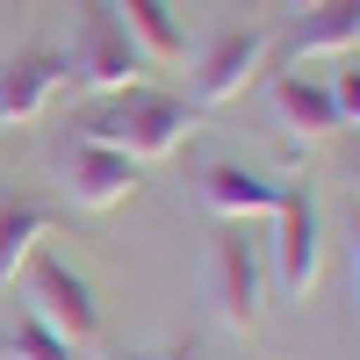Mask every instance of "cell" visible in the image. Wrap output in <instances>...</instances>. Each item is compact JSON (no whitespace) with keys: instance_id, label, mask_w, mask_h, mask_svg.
<instances>
[{"instance_id":"1","label":"cell","mask_w":360,"mask_h":360,"mask_svg":"<svg viewBox=\"0 0 360 360\" xmlns=\"http://www.w3.org/2000/svg\"><path fill=\"white\" fill-rule=\"evenodd\" d=\"M188 130H195V101L152 94V86H123V94H108V108H94V123H86L79 137H94V144H108V152L152 166V159H173Z\"/></svg>"},{"instance_id":"2","label":"cell","mask_w":360,"mask_h":360,"mask_svg":"<svg viewBox=\"0 0 360 360\" xmlns=\"http://www.w3.org/2000/svg\"><path fill=\"white\" fill-rule=\"evenodd\" d=\"M144 79V51L123 22H115L108 0H86L72 22V51H65V86L79 94H123V86Z\"/></svg>"},{"instance_id":"3","label":"cell","mask_w":360,"mask_h":360,"mask_svg":"<svg viewBox=\"0 0 360 360\" xmlns=\"http://www.w3.org/2000/svg\"><path fill=\"white\" fill-rule=\"evenodd\" d=\"M274 238H266V281L274 295L303 303L324 274V209H317V188H288L281 180V202H274Z\"/></svg>"},{"instance_id":"4","label":"cell","mask_w":360,"mask_h":360,"mask_svg":"<svg viewBox=\"0 0 360 360\" xmlns=\"http://www.w3.org/2000/svg\"><path fill=\"white\" fill-rule=\"evenodd\" d=\"M266 245L252 238V224H224L217 245H209V303H217V317L231 324V332H259L266 317Z\"/></svg>"},{"instance_id":"5","label":"cell","mask_w":360,"mask_h":360,"mask_svg":"<svg viewBox=\"0 0 360 360\" xmlns=\"http://www.w3.org/2000/svg\"><path fill=\"white\" fill-rule=\"evenodd\" d=\"M22 288H29V310H37L58 339H72L79 353L101 339V303H94V281L79 274V266H65L58 252H37L22 266Z\"/></svg>"},{"instance_id":"6","label":"cell","mask_w":360,"mask_h":360,"mask_svg":"<svg viewBox=\"0 0 360 360\" xmlns=\"http://www.w3.org/2000/svg\"><path fill=\"white\" fill-rule=\"evenodd\" d=\"M266 65V29L245 22V29H217L202 51H195V72H188V101L195 108H217L231 94H245V79Z\"/></svg>"},{"instance_id":"7","label":"cell","mask_w":360,"mask_h":360,"mask_svg":"<svg viewBox=\"0 0 360 360\" xmlns=\"http://www.w3.org/2000/svg\"><path fill=\"white\" fill-rule=\"evenodd\" d=\"M58 180H65V202H72V209L101 217V209H115V202L137 188V159L108 152V144H94V137H79L72 152L58 159Z\"/></svg>"},{"instance_id":"8","label":"cell","mask_w":360,"mask_h":360,"mask_svg":"<svg viewBox=\"0 0 360 360\" xmlns=\"http://www.w3.org/2000/svg\"><path fill=\"white\" fill-rule=\"evenodd\" d=\"M65 94V58L58 51H22L0 65V130H22Z\"/></svg>"},{"instance_id":"9","label":"cell","mask_w":360,"mask_h":360,"mask_svg":"<svg viewBox=\"0 0 360 360\" xmlns=\"http://www.w3.org/2000/svg\"><path fill=\"white\" fill-rule=\"evenodd\" d=\"M195 195H202V209H217L224 224H259V217H274V202H281V180H259L252 166H238V159H217V166H202Z\"/></svg>"},{"instance_id":"10","label":"cell","mask_w":360,"mask_h":360,"mask_svg":"<svg viewBox=\"0 0 360 360\" xmlns=\"http://www.w3.org/2000/svg\"><path fill=\"white\" fill-rule=\"evenodd\" d=\"M266 101H274V123H281L288 137H303V144L346 130V123H339V101H332V86H317V79H303V72H281Z\"/></svg>"},{"instance_id":"11","label":"cell","mask_w":360,"mask_h":360,"mask_svg":"<svg viewBox=\"0 0 360 360\" xmlns=\"http://www.w3.org/2000/svg\"><path fill=\"white\" fill-rule=\"evenodd\" d=\"M51 231H58V217H51L44 202H22V195L0 188V288H8L22 266L44 252V238H51Z\"/></svg>"},{"instance_id":"12","label":"cell","mask_w":360,"mask_h":360,"mask_svg":"<svg viewBox=\"0 0 360 360\" xmlns=\"http://www.w3.org/2000/svg\"><path fill=\"white\" fill-rule=\"evenodd\" d=\"M108 8L137 37L144 65H180V58H188V37H180V22H173V0H108Z\"/></svg>"},{"instance_id":"13","label":"cell","mask_w":360,"mask_h":360,"mask_svg":"<svg viewBox=\"0 0 360 360\" xmlns=\"http://www.w3.org/2000/svg\"><path fill=\"white\" fill-rule=\"evenodd\" d=\"M360 44V0H317L310 15H295V58H332Z\"/></svg>"},{"instance_id":"14","label":"cell","mask_w":360,"mask_h":360,"mask_svg":"<svg viewBox=\"0 0 360 360\" xmlns=\"http://www.w3.org/2000/svg\"><path fill=\"white\" fill-rule=\"evenodd\" d=\"M8 360H86V353H79L72 339H58L37 310H22L15 332H8Z\"/></svg>"},{"instance_id":"15","label":"cell","mask_w":360,"mask_h":360,"mask_svg":"<svg viewBox=\"0 0 360 360\" xmlns=\"http://www.w3.org/2000/svg\"><path fill=\"white\" fill-rule=\"evenodd\" d=\"M332 101H339V123H360V65H353V72H339Z\"/></svg>"},{"instance_id":"16","label":"cell","mask_w":360,"mask_h":360,"mask_svg":"<svg viewBox=\"0 0 360 360\" xmlns=\"http://www.w3.org/2000/svg\"><path fill=\"white\" fill-rule=\"evenodd\" d=\"M353 295H360V202H353Z\"/></svg>"},{"instance_id":"17","label":"cell","mask_w":360,"mask_h":360,"mask_svg":"<svg viewBox=\"0 0 360 360\" xmlns=\"http://www.w3.org/2000/svg\"><path fill=\"white\" fill-rule=\"evenodd\" d=\"M144 360H195V346H166V353H144Z\"/></svg>"},{"instance_id":"18","label":"cell","mask_w":360,"mask_h":360,"mask_svg":"<svg viewBox=\"0 0 360 360\" xmlns=\"http://www.w3.org/2000/svg\"><path fill=\"white\" fill-rule=\"evenodd\" d=\"M310 8H317V0H295V15H310Z\"/></svg>"}]
</instances>
